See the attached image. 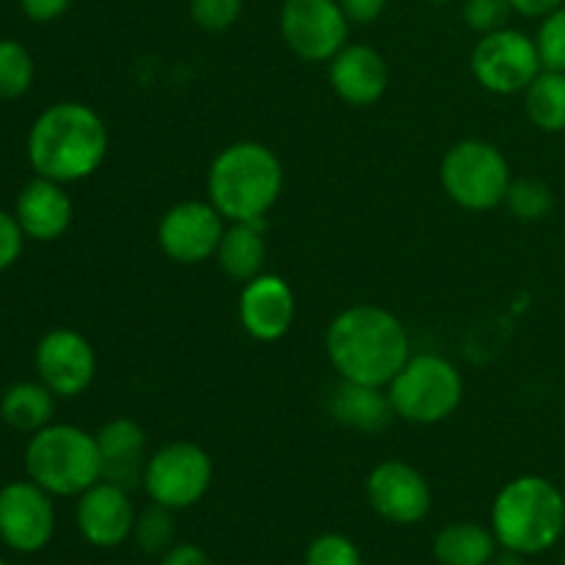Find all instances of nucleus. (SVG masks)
<instances>
[{
  "mask_svg": "<svg viewBox=\"0 0 565 565\" xmlns=\"http://www.w3.org/2000/svg\"><path fill=\"white\" fill-rule=\"evenodd\" d=\"M237 318L243 331L257 342H276L292 329L296 320V292L281 276L259 274L248 279L237 301Z\"/></svg>",
  "mask_w": 565,
  "mask_h": 565,
  "instance_id": "16",
  "label": "nucleus"
},
{
  "mask_svg": "<svg viewBox=\"0 0 565 565\" xmlns=\"http://www.w3.org/2000/svg\"><path fill=\"white\" fill-rule=\"evenodd\" d=\"M171 508L158 505V502H149L141 513L136 516V530H132V539L141 546V552L147 555H166V552L174 546L177 535V522Z\"/></svg>",
  "mask_w": 565,
  "mask_h": 565,
  "instance_id": "25",
  "label": "nucleus"
},
{
  "mask_svg": "<svg viewBox=\"0 0 565 565\" xmlns=\"http://www.w3.org/2000/svg\"><path fill=\"white\" fill-rule=\"evenodd\" d=\"M281 39L307 64H326L348 44L351 20L340 0H285Z\"/></svg>",
  "mask_w": 565,
  "mask_h": 565,
  "instance_id": "10",
  "label": "nucleus"
},
{
  "mask_svg": "<svg viewBox=\"0 0 565 565\" xmlns=\"http://www.w3.org/2000/svg\"><path fill=\"white\" fill-rule=\"evenodd\" d=\"M303 565H362V552L348 535L323 533L307 546Z\"/></svg>",
  "mask_w": 565,
  "mask_h": 565,
  "instance_id": "28",
  "label": "nucleus"
},
{
  "mask_svg": "<svg viewBox=\"0 0 565 565\" xmlns=\"http://www.w3.org/2000/svg\"><path fill=\"white\" fill-rule=\"evenodd\" d=\"M491 533L522 557L552 550L565 533V494L541 475L508 480L491 505Z\"/></svg>",
  "mask_w": 565,
  "mask_h": 565,
  "instance_id": "4",
  "label": "nucleus"
},
{
  "mask_svg": "<svg viewBox=\"0 0 565 565\" xmlns=\"http://www.w3.org/2000/svg\"><path fill=\"white\" fill-rule=\"evenodd\" d=\"M565 0H511V9L522 17H541L552 14L555 9H561Z\"/></svg>",
  "mask_w": 565,
  "mask_h": 565,
  "instance_id": "36",
  "label": "nucleus"
},
{
  "mask_svg": "<svg viewBox=\"0 0 565 565\" xmlns=\"http://www.w3.org/2000/svg\"><path fill=\"white\" fill-rule=\"evenodd\" d=\"M505 204L519 221H541L555 207V193H552V188L544 180L519 177V180H511Z\"/></svg>",
  "mask_w": 565,
  "mask_h": 565,
  "instance_id": "27",
  "label": "nucleus"
},
{
  "mask_svg": "<svg viewBox=\"0 0 565 565\" xmlns=\"http://www.w3.org/2000/svg\"><path fill=\"white\" fill-rule=\"evenodd\" d=\"M213 458L196 441H171L149 456L143 486L147 497L171 511H185L202 502L213 486Z\"/></svg>",
  "mask_w": 565,
  "mask_h": 565,
  "instance_id": "8",
  "label": "nucleus"
},
{
  "mask_svg": "<svg viewBox=\"0 0 565 565\" xmlns=\"http://www.w3.org/2000/svg\"><path fill=\"white\" fill-rule=\"evenodd\" d=\"M430 3H436V6H445V3H450V0H430Z\"/></svg>",
  "mask_w": 565,
  "mask_h": 565,
  "instance_id": "38",
  "label": "nucleus"
},
{
  "mask_svg": "<svg viewBox=\"0 0 565 565\" xmlns=\"http://www.w3.org/2000/svg\"><path fill=\"white\" fill-rule=\"evenodd\" d=\"M329 83L337 97L353 108L375 105L390 88L386 58L370 44H345L329 61Z\"/></svg>",
  "mask_w": 565,
  "mask_h": 565,
  "instance_id": "17",
  "label": "nucleus"
},
{
  "mask_svg": "<svg viewBox=\"0 0 565 565\" xmlns=\"http://www.w3.org/2000/svg\"><path fill=\"white\" fill-rule=\"evenodd\" d=\"M527 119L544 132H565V72L541 70L524 92Z\"/></svg>",
  "mask_w": 565,
  "mask_h": 565,
  "instance_id": "24",
  "label": "nucleus"
},
{
  "mask_svg": "<svg viewBox=\"0 0 565 565\" xmlns=\"http://www.w3.org/2000/svg\"><path fill=\"white\" fill-rule=\"evenodd\" d=\"M367 502L384 522L408 527V524L423 522L434 505V491L428 480L417 467L406 461H381L367 475Z\"/></svg>",
  "mask_w": 565,
  "mask_h": 565,
  "instance_id": "13",
  "label": "nucleus"
},
{
  "mask_svg": "<svg viewBox=\"0 0 565 565\" xmlns=\"http://www.w3.org/2000/svg\"><path fill=\"white\" fill-rule=\"evenodd\" d=\"M535 44H539L544 70L565 72V3L544 17Z\"/></svg>",
  "mask_w": 565,
  "mask_h": 565,
  "instance_id": "29",
  "label": "nucleus"
},
{
  "mask_svg": "<svg viewBox=\"0 0 565 565\" xmlns=\"http://www.w3.org/2000/svg\"><path fill=\"white\" fill-rule=\"evenodd\" d=\"M25 472L53 497H81L103 480L97 436L70 423H50L31 434Z\"/></svg>",
  "mask_w": 565,
  "mask_h": 565,
  "instance_id": "5",
  "label": "nucleus"
},
{
  "mask_svg": "<svg viewBox=\"0 0 565 565\" xmlns=\"http://www.w3.org/2000/svg\"><path fill=\"white\" fill-rule=\"evenodd\" d=\"M285 191V166L263 141L221 149L207 171V202L226 221H265Z\"/></svg>",
  "mask_w": 565,
  "mask_h": 565,
  "instance_id": "3",
  "label": "nucleus"
},
{
  "mask_svg": "<svg viewBox=\"0 0 565 565\" xmlns=\"http://www.w3.org/2000/svg\"><path fill=\"white\" fill-rule=\"evenodd\" d=\"M136 516L130 491L108 483V480H99L77 497V530H81L83 541L97 550H116L125 544L136 530Z\"/></svg>",
  "mask_w": 565,
  "mask_h": 565,
  "instance_id": "15",
  "label": "nucleus"
},
{
  "mask_svg": "<svg viewBox=\"0 0 565 565\" xmlns=\"http://www.w3.org/2000/svg\"><path fill=\"white\" fill-rule=\"evenodd\" d=\"M36 77L33 55L14 39H0V99H17L28 94Z\"/></svg>",
  "mask_w": 565,
  "mask_h": 565,
  "instance_id": "26",
  "label": "nucleus"
},
{
  "mask_svg": "<svg viewBox=\"0 0 565 565\" xmlns=\"http://www.w3.org/2000/svg\"><path fill=\"white\" fill-rule=\"evenodd\" d=\"M326 356L342 381L390 386L412 356V340L395 312L375 303H353L329 323Z\"/></svg>",
  "mask_w": 565,
  "mask_h": 565,
  "instance_id": "1",
  "label": "nucleus"
},
{
  "mask_svg": "<svg viewBox=\"0 0 565 565\" xmlns=\"http://www.w3.org/2000/svg\"><path fill=\"white\" fill-rule=\"evenodd\" d=\"M563 565H565V552H563Z\"/></svg>",
  "mask_w": 565,
  "mask_h": 565,
  "instance_id": "40",
  "label": "nucleus"
},
{
  "mask_svg": "<svg viewBox=\"0 0 565 565\" xmlns=\"http://www.w3.org/2000/svg\"><path fill=\"white\" fill-rule=\"evenodd\" d=\"M160 565H213V561L202 546L174 544L166 555H160Z\"/></svg>",
  "mask_w": 565,
  "mask_h": 565,
  "instance_id": "35",
  "label": "nucleus"
},
{
  "mask_svg": "<svg viewBox=\"0 0 565 565\" xmlns=\"http://www.w3.org/2000/svg\"><path fill=\"white\" fill-rule=\"evenodd\" d=\"M497 539L489 527L475 522H456L439 530L434 539V557L441 565H491Z\"/></svg>",
  "mask_w": 565,
  "mask_h": 565,
  "instance_id": "23",
  "label": "nucleus"
},
{
  "mask_svg": "<svg viewBox=\"0 0 565 565\" xmlns=\"http://www.w3.org/2000/svg\"><path fill=\"white\" fill-rule=\"evenodd\" d=\"M22 11L33 22H53L72 6V0H20Z\"/></svg>",
  "mask_w": 565,
  "mask_h": 565,
  "instance_id": "33",
  "label": "nucleus"
},
{
  "mask_svg": "<svg viewBox=\"0 0 565 565\" xmlns=\"http://www.w3.org/2000/svg\"><path fill=\"white\" fill-rule=\"evenodd\" d=\"M0 565H9V563H6V561H3V557H0Z\"/></svg>",
  "mask_w": 565,
  "mask_h": 565,
  "instance_id": "39",
  "label": "nucleus"
},
{
  "mask_svg": "<svg viewBox=\"0 0 565 565\" xmlns=\"http://www.w3.org/2000/svg\"><path fill=\"white\" fill-rule=\"evenodd\" d=\"M395 417L414 425H436L458 412L463 401L461 370L439 353L408 356L386 386Z\"/></svg>",
  "mask_w": 565,
  "mask_h": 565,
  "instance_id": "6",
  "label": "nucleus"
},
{
  "mask_svg": "<svg viewBox=\"0 0 565 565\" xmlns=\"http://www.w3.org/2000/svg\"><path fill=\"white\" fill-rule=\"evenodd\" d=\"M103 116L86 103L64 99L44 108L28 130V163L39 177L70 185L88 180L108 158Z\"/></svg>",
  "mask_w": 565,
  "mask_h": 565,
  "instance_id": "2",
  "label": "nucleus"
},
{
  "mask_svg": "<svg viewBox=\"0 0 565 565\" xmlns=\"http://www.w3.org/2000/svg\"><path fill=\"white\" fill-rule=\"evenodd\" d=\"M265 254V221H232L221 237L215 259L232 281L246 285L248 279L263 274Z\"/></svg>",
  "mask_w": 565,
  "mask_h": 565,
  "instance_id": "21",
  "label": "nucleus"
},
{
  "mask_svg": "<svg viewBox=\"0 0 565 565\" xmlns=\"http://www.w3.org/2000/svg\"><path fill=\"white\" fill-rule=\"evenodd\" d=\"M494 565H522V555H516V552H502L500 557L494 555V561H491Z\"/></svg>",
  "mask_w": 565,
  "mask_h": 565,
  "instance_id": "37",
  "label": "nucleus"
},
{
  "mask_svg": "<svg viewBox=\"0 0 565 565\" xmlns=\"http://www.w3.org/2000/svg\"><path fill=\"white\" fill-rule=\"evenodd\" d=\"M14 218L28 241L53 243L66 235L72 218H75V207H72L70 193L61 182L36 174L22 185L14 204Z\"/></svg>",
  "mask_w": 565,
  "mask_h": 565,
  "instance_id": "18",
  "label": "nucleus"
},
{
  "mask_svg": "<svg viewBox=\"0 0 565 565\" xmlns=\"http://www.w3.org/2000/svg\"><path fill=\"white\" fill-rule=\"evenodd\" d=\"M329 414L345 428L364 430V434H379L395 419L386 386L356 384V381L342 379L329 395Z\"/></svg>",
  "mask_w": 565,
  "mask_h": 565,
  "instance_id": "20",
  "label": "nucleus"
},
{
  "mask_svg": "<svg viewBox=\"0 0 565 565\" xmlns=\"http://www.w3.org/2000/svg\"><path fill=\"white\" fill-rule=\"evenodd\" d=\"M469 66H472V77L486 92L511 97V94L527 92L530 83L544 70V61H541L535 39L505 25L480 36Z\"/></svg>",
  "mask_w": 565,
  "mask_h": 565,
  "instance_id": "9",
  "label": "nucleus"
},
{
  "mask_svg": "<svg viewBox=\"0 0 565 565\" xmlns=\"http://www.w3.org/2000/svg\"><path fill=\"white\" fill-rule=\"evenodd\" d=\"M99 458H103V480L132 491L143 486L149 452L147 430L130 417H116L97 430Z\"/></svg>",
  "mask_w": 565,
  "mask_h": 565,
  "instance_id": "19",
  "label": "nucleus"
},
{
  "mask_svg": "<svg viewBox=\"0 0 565 565\" xmlns=\"http://www.w3.org/2000/svg\"><path fill=\"white\" fill-rule=\"evenodd\" d=\"M342 11L351 22H359V25H367V22L379 20L386 9V0H340Z\"/></svg>",
  "mask_w": 565,
  "mask_h": 565,
  "instance_id": "34",
  "label": "nucleus"
},
{
  "mask_svg": "<svg viewBox=\"0 0 565 565\" xmlns=\"http://www.w3.org/2000/svg\"><path fill=\"white\" fill-rule=\"evenodd\" d=\"M230 221L210 202L185 199L163 213L158 224L160 252L180 265H199L215 259Z\"/></svg>",
  "mask_w": 565,
  "mask_h": 565,
  "instance_id": "11",
  "label": "nucleus"
},
{
  "mask_svg": "<svg viewBox=\"0 0 565 565\" xmlns=\"http://www.w3.org/2000/svg\"><path fill=\"white\" fill-rule=\"evenodd\" d=\"M243 0H191V20L202 31L221 33L241 20Z\"/></svg>",
  "mask_w": 565,
  "mask_h": 565,
  "instance_id": "30",
  "label": "nucleus"
},
{
  "mask_svg": "<svg viewBox=\"0 0 565 565\" xmlns=\"http://www.w3.org/2000/svg\"><path fill=\"white\" fill-rule=\"evenodd\" d=\"M511 11V0H463V22L480 36L505 28Z\"/></svg>",
  "mask_w": 565,
  "mask_h": 565,
  "instance_id": "31",
  "label": "nucleus"
},
{
  "mask_svg": "<svg viewBox=\"0 0 565 565\" xmlns=\"http://www.w3.org/2000/svg\"><path fill=\"white\" fill-rule=\"evenodd\" d=\"M563 494H565V489H563Z\"/></svg>",
  "mask_w": 565,
  "mask_h": 565,
  "instance_id": "41",
  "label": "nucleus"
},
{
  "mask_svg": "<svg viewBox=\"0 0 565 565\" xmlns=\"http://www.w3.org/2000/svg\"><path fill=\"white\" fill-rule=\"evenodd\" d=\"M441 188L463 210L483 213L505 204L511 188V166L500 147L483 138H463L441 158Z\"/></svg>",
  "mask_w": 565,
  "mask_h": 565,
  "instance_id": "7",
  "label": "nucleus"
},
{
  "mask_svg": "<svg viewBox=\"0 0 565 565\" xmlns=\"http://www.w3.org/2000/svg\"><path fill=\"white\" fill-rule=\"evenodd\" d=\"M39 381L55 397H81L97 375V353L75 329H53L39 340L33 353Z\"/></svg>",
  "mask_w": 565,
  "mask_h": 565,
  "instance_id": "14",
  "label": "nucleus"
},
{
  "mask_svg": "<svg viewBox=\"0 0 565 565\" xmlns=\"http://www.w3.org/2000/svg\"><path fill=\"white\" fill-rule=\"evenodd\" d=\"M25 241H28L25 232H22V226L17 224L14 213L0 210V274L9 270L11 265L20 259Z\"/></svg>",
  "mask_w": 565,
  "mask_h": 565,
  "instance_id": "32",
  "label": "nucleus"
},
{
  "mask_svg": "<svg viewBox=\"0 0 565 565\" xmlns=\"http://www.w3.org/2000/svg\"><path fill=\"white\" fill-rule=\"evenodd\" d=\"M53 494L28 480H14L0 489V541L9 550L33 555L53 541Z\"/></svg>",
  "mask_w": 565,
  "mask_h": 565,
  "instance_id": "12",
  "label": "nucleus"
},
{
  "mask_svg": "<svg viewBox=\"0 0 565 565\" xmlns=\"http://www.w3.org/2000/svg\"><path fill=\"white\" fill-rule=\"evenodd\" d=\"M55 395L42 381H17L0 395V419L20 434H36L53 423Z\"/></svg>",
  "mask_w": 565,
  "mask_h": 565,
  "instance_id": "22",
  "label": "nucleus"
}]
</instances>
